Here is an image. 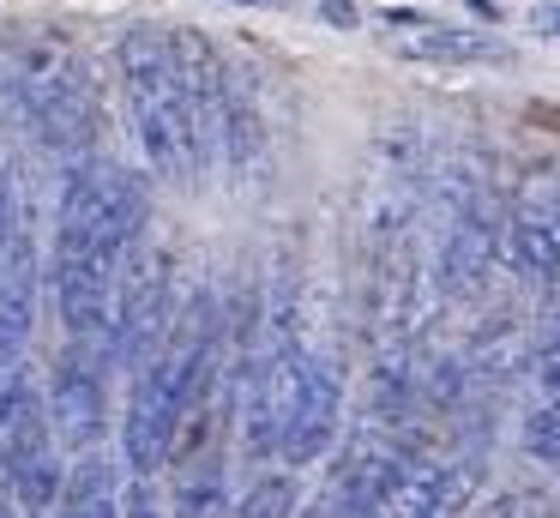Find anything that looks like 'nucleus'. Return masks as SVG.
<instances>
[{
    "label": "nucleus",
    "instance_id": "nucleus-1",
    "mask_svg": "<svg viewBox=\"0 0 560 518\" xmlns=\"http://www.w3.org/2000/svg\"><path fill=\"white\" fill-rule=\"evenodd\" d=\"M151 223V187L145 175L103 157H79L73 175L55 205V235H49V289L67 337L79 356L103 368V325H109V289L115 265L127 248L145 241Z\"/></svg>",
    "mask_w": 560,
    "mask_h": 518
},
{
    "label": "nucleus",
    "instance_id": "nucleus-2",
    "mask_svg": "<svg viewBox=\"0 0 560 518\" xmlns=\"http://www.w3.org/2000/svg\"><path fill=\"white\" fill-rule=\"evenodd\" d=\"M0 115L37 133L55 157H85L103 127V91L85 48L55 31L0 36Z\"/></svg>",
    "mask_w": 560,
    "mask_h": 518
},
{
    "label": "nucleus",
    "instance_id": "nucleus-3",
    "mask_svg": "<svg viewBox=\"0 0 560 518\" xmlns=\"http://www.w3.org/2000/svg\"><path fill=\"white\" fill-rule=\"evenodd\" d=\"M428 211H434V296L440 308H476L494 284L500 265V211L506 199L494 193V169L482 151H446L440 169H428Z\"/></svg>",
    "mask_w": 560,
    "mask_h": 518
},
{
    "label": "nucleus",
    "instance_id": "nucleus-4",
    "mask_svg": "<svg viewBox=\"0 0 560 518\" xmlns=\"http://www.w3.org/2000/svg\"><path fill=\"white\" fill-rule=\"evenodd\" d=\"M115 67H121V91H127V115H133V139L145 151V163L163 181H194L211 175L206 163V139H199L194 103H187L182 67L170 48V24H127L115 43Z\"/></svg>",
    "mask_w": 560,
    "mask_h": 518
},
{
    "label": "nucleus",
    "instance_id": "nucleus-5",
    "mask_svg": "<svg viewBox=\"0 0 560 518\" xmlns=\"http://www.w3.org/2000/svg\"><path fill=\"white\" fill-rule=\"evenodd\" d=\"M175 308H182V277L158 241L127 248L109 289V325H103V368H139L163 344Z\"/></svg>",
    "mask_w": 560,
    "mask_h": 518
},
{
    "label": "nucleus",
    "instance_id": "nucleus-6",
    "mask_svg": "<svg viewBox=\"0 0 560 518\" xmlns=\"http://www.w3.org/2000/svg\"><path fill=\"white\" fill-rule=\"evenodd\" d=\"M500 260L524 284H560V157H536L512 175L500 211Z\"/></svg>",
    "mask_w": 560,
    "mask_h": 518
},
{
    "label": "nucleus",
    "instance_id": "nucleus-7",
    "mask_svg": "<svg viewBox=\"0 0 560 518\" xmlns=\"http://www.w3.org/2000/svg\"><path fill=\"white\" fill-rule=\"evenodd\" d=\"M482 476H488V446H428L368 506V518H464L470 500L482 494Z\"/></svg>",
    "mask_w": 560,
    "mask_h": 518
},
{
    "label": "nucleus",
    "instance_id": "nucleus-8",
    "mask_svg": "<svg viewBox=\"0 0 560 518\" xmlns=\"http://www.w3.org/2000/svg\"><path fill=\"white\" fill-rule=\"evenodd\" d=\"M343 361L331 349H307L302 361V385H295V404H290V422H283V440H278V464L295 470V464H319V458L338 446L343 434Z\"/></svg>",
    "mask_w": 560,
    "mask_h": 518
},
{
    "label": "nucleus",
    "instance_id": "nucleus-9",
    "mask_svg": "<svg viewBox=\"0 0 560 518\" xmlns=\"http://www.w3.org/2000/svg\"><path fill=\"white\" fill-rule=\"evenodd\" d=\"M43 416H49L55 446H67L73 458L97 452L103 428H109V385H103L97 361L79 356V349H67V356L49 368V404H43Z\"/></svg>",
    "mask_w": 560,
    "mask_h": 518
},
{
    "label": "nucleus",
    "instance_id": "nucleus-10",
    "mask_svg": "<svg viewBox=\"0 0 560 518\" xmlns=\"http://www.w3.org/2000/svg\"><path fill=\"white\" fill-rule=\"evenodd\" d=\"M31 325H37V241H31V223L19 217L13 241L0 253V368L19 361Z\"/></svg>",
    "mask_w": 560,
    "mask_h": 518
},
{
    "label": "nucleus",
    "instance_id": "nucleus-11",
    "mask_svg": "<svg viewBox=\"0 0 560 518\" xmlns=\"http://www.w3.org/2000/svg\"><path fill=\"white\" fill-rule=\"evenodd\" d=\"M530 398H524V416H518V446L524 458L560 470V344H530Z\"/></svg>",
    "mask_w": 560,
    "mask_h": 518
},
{
    "label": "nucleus",
    "instance_id": "nucleus-12",
    "mask_svg": "<svg viewBox=\"0 0 560 518\" xmlns=\"http://www.w3.org/2000/svg\"><path fill=\"white\" fill-rule=\"evenodd\" d=\"M404 60H428V67H494V60H512V43H500L494 31H464V24H440L428 19L422 31L392 36Z\"/></svg>",
    "mask_w": 560,
    "mask_h": 518
},
{
    "label": "nucleus",
    "instance_id": "nucleus-13",
    "mask_svg": "<svg viewBox=\"0 0 560 518\" xmlns=\"http://www.w3.org/2000/svg\"><path fill=\"white\" fill-rule=\"evenodd\" d=\"M55 518H121V488H115L109 452H79L73 464H67Z\"/></svg>",
    "mask_w": 560,
    "mask_h": 518
},
{
    "label": "nucleus",
    "instance_id": "nucleus-14",
    "mask_svg": "<svg viewBox=\"0 0 560 518\" xmlns=\"http://www.w3.org/2000/svg\"><path fill=\"white\" fill-rule=\"evenodd\" d=\"M230 476L223 458H182L170 482V513L175 518H230Z\"/></svg>",
    "mask_w": 560,
    "mask_h": 518
},
{
    "label": "nucleus",
    "instance_id": "nucleus-15",
    "mask_svg": "<svg viewBox=\"0 0 560 518\" xmlns=\"http://www.w3.org/2000/svg\"><path fill=\"white\" fill-rule=\"evenodd\" d=\"M302 513V488H295V470H259L242 494H235L230 518H295Z\"/></svg>",
    "mask_w": 560,
    "mask_h": 518
},
{
    "label": "nucleus",
    "instance_id": "nucleus-16",
    "mask_svg": "<svg viewBox=\"0 0 560 518\" xmlns=\"http://www.w3.org/2000/svg\"><path fill=\"white\" fill-rule=\"evenodd\" d=\"M37 380H31V368L25 361H13V368H0V434L13 428L19 416H25L31 404H37Z\"/></svg>",
    "mask_w": 560,
    "mask_h": 518
},
{
    "label": "nucleus",
    "instance_id": "nucleus-17",
    "mask_svg": "<svg viewBox=\"0 0 560 518\" xmlns=\"http://www.w3.org/2000/svg\"><path fill=\"white\" fill-rule=\"evenodd\" d=\"M482 518H560V500L542 488H506L482 506Z\"/></svg>",
    "mask_w": 560,
    "mask_h": 518
},
{
    "label": "nucleus",
    "instance_id": "nucleus-18",
    "mask_svg": "<svg viewBox=\"0 0 560 518\" xmlns=\"http://www.w3.org/2000/svg\"><path fill=\"white\" fill-rule=\"evenodd\" d=\"M121 518H163V506H158V494H151V482L133 476V488L121 494Z\"/></svg>",
    "mask_w": 560,
    "mask_h": 518
},
{
    "label": "nucleus",
    "instance_id": "nucleus-19",
    "mask_svg": "<svg viewBox=\"0 0 560 518\" xmlns=\"http://www.w3.org/2000/svg\"><path fill=\"white\" fill-rule=\"evenodd\" d=\"M524 24H530L536 36H555L560 43V0H536V7L524 12Z\"/></svg>",
    "mask_w": 560,
    "mask_h": 518
},
{
    "label": "nucleus",
    "instance_id": "nucleus-20",
    "mask_svg": "<svg viewBox=\"0 0 560 518\" xmlns=\"http://www.w3.org/2000/svg\"><path fill=\"white\" fill-rule=\"evenodd\" d=\"M319 19L338 24V31H355V19H362V12H355V0H319Z\"/></svg>",
    "mask_w": 560,
    "mask_h": 518
},
{
    "label": "nucleus",
    "instance_id": "nucleus-21",
    "mask_svg": "<svg viewBox=\"0 0 560 518\" xmlns=\"http://www.w3.org/2000/svg\"><path fill=\"white\" fill-rule=\"evenodd\" d=\"M470 12H476V19H488V24L500 19V7H494V0H470Z\"/></svg>",
    "mask_w": 560,
    "mask_h": 518
},
{
    "label": "nucleus",
    "instance_id": "nucleus-22",
    "mask_svg": "<svg viewBox=\"0 0 560 518\" xmlns=\"http://www.w3.org/2000/svg\"><path fill=\"white\" fill-rule=\"evenodd\" d=\"M25 518H55V513H25Z\"/></svg>",
    "mask_w": 560,
    "mask_h": 518
},
{
    "label": "nucleus",
    "instance_id": "nucleus-23",
    "mask_svg": "<svg viewBox=\"0 0 560 518\" xmlns=\"http://www.w3.org/2000/svg\"><path fill=\"white\" fill-rule=\"evenodd\" d=\"M0 518H13V506H0Z\"/></svg>",
    "mask_w": 560,
    "mask_h": 518
}]
</instances>
